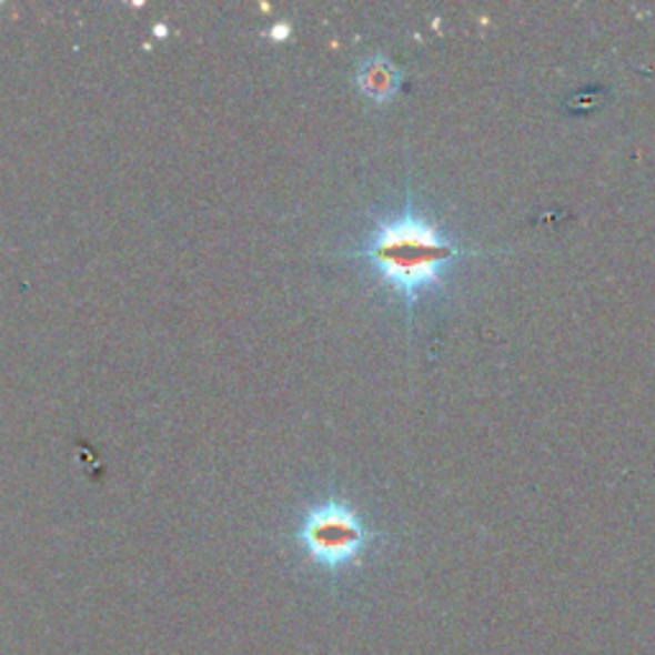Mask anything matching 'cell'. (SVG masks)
Masks as SVG:
<instances>
[{"mask_svg": "<svg viewBox=\"0 0 655 655\" xmlns=\"http://www.w3.org/2000/svg\"><path fill=\"white\" fill-rule=\"evenodd\" d=\"M400 80V70L390 60H384V57H374V60L361 64L359 70V88L369 100H374V103L390 100L394 92H397Z\"/></svg>", "mask_w": 655, "mask_h": 655, "instance_id": "3957f363", "label": "cell"}, {"mask_svg": "<svg viewBox=\"0 0 655 655\" xmlns=\"http://www.w3.org/2000/svg\"><path fill=\"white\" fill-rule=\"evenodd\" d=\"M461 254L464 249L439 225L425 221L415 210H405L402 215L384 221L356 256L366 259L374 272L405 298L407 305H413L423 292L443 280V272Z\"/></svg>", "mask_w": 655, "mask_h": 655, "instance_id": "6da1fadb", "label": "cell"}, {"mask_svg": "<svg viewBox=\"0 0 655 655\" xmlns=\"http://www.w3.org/2000/svg\"><path fill=\"white\" fill-rule=\"evenodd\" d=\"M302 541L315 558L325 561V564H343L361 551L366 531L354 510L339 505V502H328L308 515L305 525H302Z\"/></svg>", "mask_w": 655, "mask_h": 655, "instance_id": "7a4b0ae2", "label": "cell"}]
</instances>
